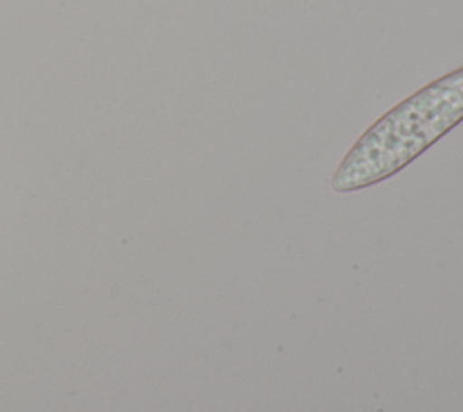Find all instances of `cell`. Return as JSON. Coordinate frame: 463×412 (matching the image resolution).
<instances>
[{
    "label": "cell",
    "instance_id": "obj_1",
    "mask_svg": "<svg viewBox=\"0 0 463 412\" xmlns=\"http://www.w3.org/2000/svg\"><path fill=\"white\" fill-rule=\"evenodd\" d=\"M463 121V67L434 80L383 114L338 164L331 186L360 190L387 179Z\"/></svg>",
    "mask_w": 463,
    "mask_h": 412
}]
</instances>
